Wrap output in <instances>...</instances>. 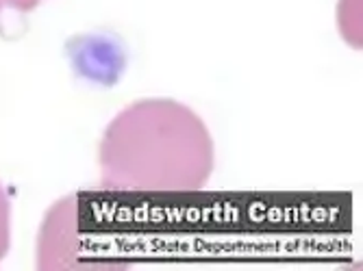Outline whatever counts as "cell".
Wrapping results in <instances>:
<instances>
[{
  "label": "cell",
  "instance_id": "3",
  "mask_svg": "<svg viewBox=\"0 0 363 271\" xmlns=\"http://www.w3.org/2000/svg\"><path fill=\"white\" fill-rule=\"evenodd\" d=\"M11 248V202L0 183V260L9 254Z\"/></svg>",
  "mask_w": 363,
  "mask_h": 271
},
{
  "label": "cell",
  "instance_id": "2",
  "mask_svg": "<svg viewBox=\"0 0 363 271\" xmlns=\"http://www.w3.org/2000/svg\"><path fill=\"white\" fill-rule=\"evenodd\" d=\"M74 46L77 50L72 48V63L81 76L105 85L120 79V72L124 70V50L118 42L89 35L79 40Z\"/></svg>",
  "mask_w": 363,
  "mask_h": 271
},
{
  "label": "cell",
  "instance_id": "4",
  "mask_svg": "<svg viewBox=\"0 0 363 271\" xmlns=\"http://www.w3.org/2000/svg\"><path fill=\"white\" fill-rule=\"evenodd\" d=\"M44 0H0V13L5 11H18V13H28L35 11Z\"/></svg>",
  "mask_w": 363,
  "mask_h": 271
},
{
  "label": "cell",
  "instance_id": "1",
  "mask_svg": "<svg viewBox=\"0 0 363 271\" xmlns=\"http://www.w3.org/2000/svg\"><path fill=\"white\" fill-rule=\"evenodd\" d=\"M207 124L177 100L152 98L118 113L98 148L101 189L122 193L201 191L213 172Z\"/></svg>",
  "mask_w": 363,
  "mask_h": 271
}]
</instances>
